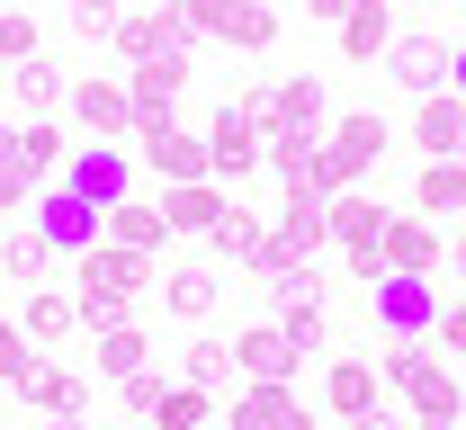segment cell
<instances>
[{
  "instance_id": "obj_1",
  "label": "cell",
  "mask_w": 466,
  "mask_h": 430,
  "mask_svg": "<svg viewBox=\"0 0 466 430\" xmlns=\"http://www.w3.org/2000/svg\"><path fill=\"white\" fill-rule=\"evenodd\" d=\"M377 376L412 404V422H466L458 368H449V350H440V341H395V350L377 359Z\"/></svg>"
},
{
  "instance_id": "obj_2",
  "label": "cell",
  "mask_w": 466,
  "mask_h": 430,
  "mask_svg": "<svg viewBox=\"0 0 466 430\" xmlns=\"http://www.w3.org/2000/svg\"><path fill=\"white\" fill-rule=\"evenodd\" d=\"M395 135H386V117L377 108H350V117L323 125V153H314V188L323 197H341V188H359L368 171H377V153H386Z\"/></svg>"
},
{
  "instance_id": "obj_3",
  "label": "cell",
  "mask_w": 466,
  "mask_h": 430,
  "mask_svg": "<svg viewBox=\"0 0 466 430\" xmlns=\"http://www.w3.org/2000/svg\"><path fill=\"white\" fill-rule=\"evenodd\" d=\"M162 287V269H153V251H116V243H90L72 260V296H116V305H144Z\"/></svg>"
},
{
  "instance_id": "obj_4",
  "label": "cell",
  "mask_w": 466,
  "mask_h": 430,
  "mask_svg": "<svg viewBox=\"0 0 466 430\" xmlns=\"http://www.w3.org/2000/svg\"><path fill=\"white\" fill-rule=\"evenodd\" d=\"M126 63H153V55H198V18H188V0H153V9H126L108 36Z\"/></svg>"
},
{
  "instance_id": "obj_5",
  "label": "cell",
  "mask_w": 466,
  "mask_h": 430,
  "mask_svg": "<svg viewBox=\"0 0 466 430\" xmlns=\"http://www.w3.org/2000/svg\"><path fill=\"white\" fill-rule=\"evenodd\" d=\"M368 305H377V332H386V341H431V332H440V278L386 269V278L368 287Z\"/></svg>"
},
{
  "instance_id": "obj_6",
  "label": "cell",
  "mask_w": 466,
  "mask_h": 430,
  "mask_svg": "<svg viewBox=\"0 0 466 430\" xmlns=\"http://www.w3.org/2000/svg\"><path fill=\"white\" fill-rule=\"evenodd\" d=\"M188 18H198V36H216L233 55H269L279 45V0H188Z\"/></svg>"
},
{
  "instance_id": "obj_7",
  "label": "cell",
  "mask_w": 466,
  "mask_h": 430,
  "mask_svg": "<svg viewBox=\"0 0 466 430\" xmlns=\"http://www.w3.org/2000/svg\"><path fill=\"white\" fill-rule=\"evenodd\" d=\"M126 144H135V162H144V171H153L162 188L216 180V171H207V135H188V125H135Z\"/></svg>"
},
{
  "instance_id": "obj_8",
  "label": "cell",
  "mask_w": 466,
  "mask_h": 430,
  "mask_svg": "<svg viewBox=\"0 0 466 430\" xmlns=\"http://www.w3.org/2000/svg\"><path fill=\"white\" fill-rule=\"evenodd\" d=\"M90 144H126L135 135V99H126V81L116 72H72V99H63Z\"/></svg>"
},
{
  "instance_id": "obj_9",
  "label": "cell",
  "mask_w": 466,
  "mask_h": 430,
  "mask_svg": "<svg viewBox=\"0 0 466 430\" xmlns=\"http://www.w3.org/2000/svg\"><path fill=\"white\" fill-rule=\"evenodd\" d=\"M63 188H72V197H90V206L108 215L116 197H135V153H126V144H72Z\"/></svg>"
},
{
  "instance_id": "obj_10",
  "label": "cell",
  "mask_w": 466,
  "mask_h": 430,
  "mask_svg": "<svg viewBox=\"0 0 466 430\" xmlns=\"http://www.w3.org/2000/svg\"><path fill=\"white\" fill-rule=\"evenodd\" d=\"M260 144H269V135H260V117H251V108H216V117H207V171H216V180L225 188H242L251 180V171H260Z\"/></svg>"
},
{
  "instance_id": "obj_11",
  "label": "cell",
  "mask_w": 466,
  "mask_h": 430,
  "mask_svg": "<svg viewBox=\"0 0 466 430\" xmlns=\"http://www.w3.org/2000/svg\"><path fill=\"white\" fill-rule=\"evenodd\" d=\"M323 125H332L323 81H314V72H279L269 99H260V135H323Z\"/></svg>"
},
{
  "instance_id": "obj_12",
  "label": "cell",
  "mask_w": 466,
  "mask_h": 430,
  "mask_svg": "<svg viewBox=\"0 0 466 430\" xmlns=\"http://www.w3.org/2000/svg\"><path fill=\"white\" fill-rule=\"evenodd\" d=\"M179 90H188V55L126 63V99H135V125H179Z\"/></svg>"
},
{
  "instance_id": "obj_13",
  "label": "cell",
  "mask_w": 466,
  "mask_h": 430,
  "mask_svg": "<svg viewBox=\"0 0 466 430\" xmlns=\"http://www.w3.org/2000/svg\"><path fill=\"white\" fill-rule=\"evenodd\" d=\"M233 368H242V385H296L305 350H296L279 323H242V332H233Z\"/></svg>"
},
{
  "instance_id": "obj_14",
  "label": "cell",
  "mask_w": 466,
  "mask_h": 430,
  "mask_svg": "<svg viewBox=\"0 0 466 430\" xmlns=\"http://www.w3.org/2000/svg\"><path fill=\"white\" fill-rule=\"evenodd\" d=\"M27 215H36V234H46V243L63 251V260H81V251L99 243V206H90V197H72V188H36V206H27Z\"/></svg>"
},
{
  "instance_id": "obj_15",
  "label": "cell",
  "mask_w": 466,
  "mask_h": 430,
  "mask_svg": "<svg viewBox=\"0 0 466 430\" xmlns=\"http://www.w3.org/2000/svg\"><path fill=\"white\" fill-rule=\"evenodd\" d=\"M216 305H225V260H216V251H207V260H171V269H162V314L207 323Z\"/></svg>"
},
{
  "instance_id": "obj_16",
  "label": "cell",
  "mask_w": 466,
  "mask_h": 430,
  "mask_svg": "<svg viewBox=\"0 0 466 430\" xmlns=\"http://www.w3.org/2000/svg\"><path fill=\"white\" fill-rule=\"evenodd\" d=\"M449 55H458L449 36H431V27H412V36H395V45H386V72L404 81L412 99H431V90H449Z\"/></svg>"
},
{
  "instance_id": "obj_17",
  "label": "cell",
  "mask_w": 466,
  "mask_h": 430,
  "mask_svg": "<svg viewBox=\"0 0 466 430\" xmlns=\"http://www.w3.org/2000/svg\"><path fill=\"white\" fill-rule=\"evenodd\" d=\"M323 413L359 430L368 413H386V376L368 368V359H332V368H323Z\"/></svg>"
},
{
  "instance_id": "obj_18",
  "label": "cell",
  "mask_w": 466,
  "mask_h": 430,
  "mask_svg": "<svg viewBox=\"0 0 466 430\" xmlns=\"http://www.w3.org/2000/svg\"><path fill=\"white\" fill-rule=\"evenodd\" d=\"M386 269H404V278H440V260H449V234L431 225V215H386Z\"/></svg>"
},
{
  "instance_id": "obj_19",
  "label": "cell",
  "mask_w": 466,
  "mask_h": 430,
  "mask_svg": "<svg viewBox=\"0 0 466 430\" xmlns=\"http://www.w3.org/2000/svg\"><path fill=\"white\" fill-rule=\"evenodd\" d=\"M99 243H116V251H153V260H162V243H171L162 197H116L108 215H99Z\"/></svg>"
},
{
  "instance_id": "obj_20",
  "label": "cell",
  "mask_w": 466,
  "mask_h": 430,
  "mask_svg": "<svg viewBox=\"0 0 466 430\" xmlns=\"http://www.w3.org/2000/svg\"><path fill=\"white\" fill-rule=\"evenodd\" d=\"M269 234H279L296 260H314V251L332 243V197H323V188H288V197H279V225H269Z\"/></svg>"
},
{
  "instance_id": "obj_21",
  "label": "cell",
  "mask_w": 466,
  "mask_h": 430,
  "mask_svg": "<svg viewBox=\"0 0 466 430\" xmlns=\"http://www.w3.org/2000/svg\"><path fill=\"white\" fill-rule=\"evenodd\" d=\"M55 260H63V251L36 234V215H9V225H0V278H18V287H46V278H55Z\"/></svg>"
},
{
  "instance_id": "obj_22",
  "label": "cell",
  "mask_w": 466,
  "mask_h": 430,
  "mask_svg": "<svg viewBox=\"0 0 466 430\" xmlns=\"http://www.w3.org/2000/svg\"><path fill=\"white\" fill-rule=\"evenodd\" d=\"M412 144H421L431 162H458V144H466V99H458V90L412 99Z\"/></svg>"
},
{
  "instance_id": "obj_23",
  "label": "cell",
  "mask_w": 466,
  "mask_h": 430,
  "mask_svg": "<svg viewBox=\"0 0 466 430\" xmlns=\"http://www.w3.org/2000/svg\"><path fill=\"white\" fill-rule=\"evenodd\" d=\"M18 404H36L46 422H63V413L90 404V385H81V368H63V359H36V368L18 376Z\"/></svg>"
},
{
  "instance_id": "obj_24",
  "label": "cell",
  "mask_w": 466,
  "mask_h": 430,
  "mask_svg": "<svg viewBox=\"0 0 466 430\" xmlns=\"http://www.w3.org/2000/svg\"><path fill=\"white\" fill-rule=\"evenodd\" d=\"M395 36H404L395 27V0H350V18H341V55L350 63H386Z\"/></svg>"
},
{
  "instance_id": "obj_25",
  "label": "cell",
  "mask_w": 466,
  "mask_h": 430,
  "mask_svg": "<svg viewBox=\"0 0 466 430\" xmlns=\"http://www.w3.org/2000/svg\"><path fill=\"white\" fill-rule=\"evenodd\" d=\"M225 180H188V188H162V215H171V234H198V243H207V234H216V225H225Z\"/></svg>"
},
{
  "instance_id": "obj_26",
  "label": "cell",
  "mask_w": 466,
  "mask_h": 430,
  "mask_svg": "<svg viewBox=\"0 0 466 430\" xmlns=\"http://www.w3.org/2000/svg\"><path fill=\"white\" fill-rule=\"evenodd\" d=\"M412 215H431L440 234L466 215V162H421V180H412Z\"/></svg>"
},
{
  "instance_id": "obj_27",
  "label": "cell",
  "mask_w": 466,
  "mask_h": 430,
  "mask_svg": "<svg viewBox=\"0 0 466 430\" xmlns=\"http://www.w3.org/2000/svg\"><path fill=\"white\" fill-rule=\"evenodd\" d=\"M296 422H305L296 385H242L233 413H225V430H296Z\"/></svg>"
},
{
  "instance_id": "obj_28",
  "label": "cell",
  "mask_w": 466,
  "mask_h": 430,
  "mask_svg": "<svg viewBox=\"0 0 466 430\" xmlns=\"http://www.w3.org/2000/svg\"><path fill=\"white\" fill-rule=\"evenodd\" d=\"M9 90H18V117H55L63 99H72V72H63L55 55H27L9 72Z\"/></svg>"
},
{
  "instance_id": "obj_29",
  "label": "cell",
  "mask_w": 466,
  "mask_h": 430,
  "mask_svg": "<svg viewBox=\"0 0 466 430\" xmlns=\"http://www.w3.org/2000/svg\"><path fill=\"white\" fill-rule=\"evenodd\" d=\"M18 332L46 350V341H63V332H81V305H72V287H27L18 296Z\"/></svg>"
},
{
  "instance_id": "obj_30",
  "label": "cell",
  "mask_w": 466,
  "mask_h": 430,
  "mask_svg": "<svg viewBox=\"0 0 466 430\" xmlns=\"http://www.w3.org/2000/svg\"><path fill=\"white\" fill-rule=\"evenodd\" d=\"M18 162H27V180H36V188L63 180V162H72V135H63L55 117H18Z\"/></svg>"
},
{
  "instance_id": "obj_31",
  "label": "cell",
  "mask_w": 466,
  "mask_h": 430,
  "mask_svg": "<svg viewBox=\"0 0 466 430\" xmlns=\"http://www.w3.org/2000/svg\"><path fill=\"white\" fill-rule=\"evenodd\" d=\"M314 153H323V135H269L260 144V171L279 188H314Z\"/></svg>"
},
{
  "instance_id": "obj_32",
  "label": "cell",
  "mask_w": 466,
  "mask_h": 430,
  "mask_svg": "<svg viewBox=\"0 0 466 430\" xmlns=\"http://www.w3.org/2000/svg\"><path fill=\"white\" fill-rule=\"evenodd\" d=\"M90 368L108 376H135V368H153V341H144V323H116V332H99V341H90Z\"/></svg>"
},
{
  "instance_id": "obj_33",
  "label": "cell",
  "mask_w": 466,
  "mask_h": 430,
  "mask_svg": "<svg viewBox=\"0 0 466 430\" xmlns=\"http://www.w3.org/2000/svg\"><path fill=\"white\" fill-rule=\"evenodd\" d=\"M179 376H188V385H207V395H242L233 341H188V350H179Z\"/></svg>"
},
{
  "instance_id": "obj_34",
  "label": "cell",
  "mask_w": 466,
  "mask_h": 430,
  "mask_svg": "<svg viewBox=\"0 0 466 430\" xmlns=\"http://www.w3.org/2000/svg\"><path fill=\"white\" fill-rule=\"evenodd\" d=\"M260 243H269V225H260L251 206H225V225L207 234V251H216V260H233V269H251V260H260Z\"/></svg>"
},
{
  "instance_id": "obj_35",
  "label": "cell",
  "mask_w": 466,
  "mask_h": 430,
  "mask_svg": "<svg viewBox=\"0 0 466 430\" xmlns=\"http://www.w3.org/2000/svg\"><path fill=\"white\" fill-rule=\"evenodd\" d=\"M207 422H216V395H207V385H188V376H179V385H162L153 430H207Z\"/></svg>"
},
{
  "instance_id": "obj_36",
  "label": "cell",
  "mask_w": 466,
  "mask_h": 430,
  "mask_svg": "<svg viewBox=\"0 0 466 430\" xmlns=\"http://www.w3.org/2000/svg\"><path fill=\"white\" fill-rule=\"evenodd\" d=\"M27 206H36V180H27V162H18V125H0V225L27 215Z\"/></svg>"
},
{
  "instance_id": "obj_37",
  "label": "cell",
  "mask_w": 466,
  "mask_h": 430,
  "mask_svg": "<svg viewBox=\"0 0 466 430\" xmlns=\"http://www.w3.org/2000/svg\"><path fill=\"white\" fill-rule=\"evenodd\" d=\"M27 55H46V45H36V18H27V0H9V9H0V72H18Z\"/></svg>"
},
{
  "instance_id": "obj_38",
  "label": "cell",
  "mask_w": 466,
  "mask_h": 430,
  "mask_svg": "<svg viewBox=\"0 0 466 430\" xmlns=\"http://www.w3.org/2000/svg\"><path fill=\"white\" fill-rule=\"evenodd\" d=\"M162 385H171L162 368H135V376H116V413H126V422H153V404H162Z\"/></svg>"
},
{
  "instance_id": "obj_39",
  "label": "cell",
  "mask_w": 466,
  "mask_h": 430,
  "mask_svg": "<svg viewBox=\"0 0 466 430\" xmlns=\"http://www.w3.org/2000/svg\"><path fill=\"white\" fill-rule=\"evenodd\" d=\"M36 368V341H27V332H18V314L0 305V385H18V376Z\"/></svg>"
},
{
  "instance_id": "obj_40",
  "label": "cell",
  "mask_w": 466,
  "mask_h": 430,
  "mask_svg": "<svg viewBox=\"0 0 466 430\" xmlns=\"http://www.w3.org/2000/svg\"><path fill=\"white\" fill-rule=\"evenodd\" d=\"M449 359H466V287H440V332H431Z\"/></svg>"
},
{
  "instance_id": "obj_41",
  "label": "cell",
  "mask_w": 466,
  "mask_h": 430,
  "mask_svg": "<svg viewBox=\"0 0 466 430\" xmlns=\"http://www.w3.org/2000/svg\"><path fill=\"white\" fill-rule=\"evenodd\" d=\"M449 278L466 287V225H449Z\"/></svg>"
},
{
  "instance_id": "obj_42",
  "label": "cell",
  "mask_w": 466,
  "mask_h": 430,
  "mask_svg": "<svg viewBox=\"0 0 466 430\" xmlns=\"http://www.w3.org/2000/svg\"><path fill=\"white\" fill-rule=\"evenodd\" d=\"M305 18H332V27H341V18H350V0H305Z\"/></svg>"
},
{
  "instance_id": "obj_43",
  "label": "cell",
  "mask_w": 466,
  "mask_h": 430,
  "mask_svg": "<svg viewBox=\"0 0 466 430\" xmlns=\"http://www.w3.org/2000/svg\"><path fill=\"white\" fill-rule=\"evenodd\" d=\"M449 90L466 99V36H458V55H449Z\"/></svg>"
},
{
  "instance_id": "obj_44",
  "label": "cell",
  "mask_w": 466,
  "mask_h": 430,
  "mask_svg": "<svg viewBox=\"0 0 466 430\" xmlns=\"http://www.w3.org/2000/svg\"><path fill=\"white\" fill-rule=\"evenodd\" d=\"M46 430H90V422H81V413H63V422H46Z\"/></svg>"
},
{
  "instance_id": "obj_45",
  "label": "cell",
  "mask_w": 466,
  "mask_h": 430,
  "mask_svg": "<svg viewBox=\"0 0 466 430\" xmlns=\"http://www.w3.org/2000/svg\"><path fill=\"white\" fill-rule=\"evenodd\" d=\"M412 430H458V422H412Z\"/></svg>"
},
{
  "instance_id": "obj_46",
  "label": "cell",
  "mask_w": 466,
  "mask_h": 430,
  "mask_svg": "<svg viewBox=\"0 0 466 430\" xmlns=\"http://www.w3.org/2000/svg\"><path fill=\"white\" fill-rule=\"evenodd\" d=\"M99 9H116V0H99Z\"/></svg>"
},
{
  "instance_id": "obj_47",
  "label": "cell",
  "mask_w": 466,
  "mask_h": 430,
  "mask_svg": "<svg viewBox=\"0 0 466 430\" xmlns=\"http://www.w3.org/2000/svg\"><path fill=\"white\" fill-rule=\"evenodd\" d=\"M458 162H466V144H458Z\"/></svg>"
},
{
  "instance_id": "obj_48",
  "label": "cell",
  "mask_w": 466,
  "mask_h": 430,
  "mask_svg": "<svg viewBox=\"0 0 466 430\" xmlns=\"http://www.w3.org/2000/svg\"><path fill=\"white\" fill-rule=\"evenodd\" d=\"M207 430H225V422H207Z\"/></svg>"
},
{
  "instance_id": "obj_49",
  "label": "cell",
  "mask_w": 466,
  "mask_h": 430,
  "mask_svg": "<svg viewBox=\"0 0 466 430\" xmlns=\"http://www.w3.org/2000/svg\"><path fill=\"white\" fill-rule=\"evenodd\" d=\"M135 430H153V422H135Z\"/></svg>"
},
{
  "instance_id": "obj_50",
  "label": "cell",
  "mask_w": 466,
  "mask_h": 430,
  "mask_svg": "<svg viewBox=\"0 0 466 430\" xmlns=\"http://www.w3.org/2000/svg\"><path fill=\"white\" fill-rule=\"evenodd\" d=\"M0 287H9V278H0Z\"/></svg>"
},
{
  "instance_id": "obj_51",
  "label": "cell",
  "mask_w": 466,
  "mask_h": 430,
  "mask_svg": "<svg viewBox=\"0 0 466 430\" xmlns=\"http://www.w3.org/2000/svg\"><path fill=\"white\" fill-rule=\"evenodd\" d=\"M0 395H9V385H0Z\"/></svg>"
}]
</instances>
